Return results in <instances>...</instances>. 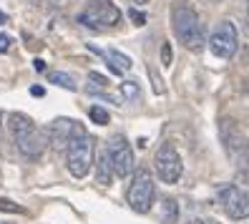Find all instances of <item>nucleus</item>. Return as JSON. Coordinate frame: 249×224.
Returning <instances> with one entry per match:
<instances>
[{"label":"nucleus","mask_w":249,"mask_h":224,"mask_svg":"<svg viewBox=\"0 0 249 224\" xmlns=\"http://www.w3.org/2000/svg\"><path fill=\"white\" fill-rule=\"evenodd\" d=\"M10 133L13 141H16L18 151L25 159H40L46 151V131L38 129L33 124V118H28L25 113H10Z\"/></svg>","instance_id":"obj_1"},{"label":"nucleus","mask_w":249,"mask_h":224,"mask_svg":"<svg viewBox=\"0 0 249 224\" xmlns=\"http://www.w3.org/2000/svg\"><path fill=\"white\" fill-rule=\"evenodd\" d=\"M66 164L76 179H83L93 167V139L81 124H73V131L66 141Z\"/></svg>","instance_id":"obj_2"},{"label":"nucleus","mask_w":249,"mask_h":224,"mask_svg":"<svg viewBox=\"0 0 249 224\" xmlns=\"http://www.w3.org/2000/svg\"><path fill=\"white\" fill-rule=\"evenodd\" d=\"M174 33H177L181 46L189 51H201L207 46V40H204V23L192 8H179L174 13Z\"/></svg>","instance_id":"obj_3"},{"label":"nucleus","mask_w":249,"mask_h":224,"mask_svg":"<svg viewBox=\"0 0 249 224\" xmlns=\"http://www.w3.org/2000/svg\"><path fill=\"white\" fill-rule=\"evenodd\" d=\"M78 23H83L86 28H93V31H106V28L121 23V10L111 0H89V5L78 16Z\"/></svg>","instance_id":"obj_4"},{"label":"nucleus","mask_w":249,"mask_h":224,"mask_svg":"<svg viewBox=\"0 0 249 224\" xmlns=\"http://www.w3.org/2000/svg\"><path fill=\"white\" fill-rule=\"evenodd\" d=\"M106 156H108V164L113 169V176L119 179H126L134 174V149L126 141V136H111L108 139V146H106Z\"/></svg>","instance_id":"obj_5"},{"label":"nucleus","mask_w":249,"mask_h":224,"mask_svg":"<svg viewBox=\"0 0 249 224\" xmlns=\"http://www.w3.org/2000/svg\"><path fill=\"white\" fill-rule=\"evenodd\" d=\"M154 169L164 184H177L184 174V161L174 144H161L154 156Z\"/></svg>","instance_id":"obj_6"},{"label":"nucleus","mask_w":249,"mask_h":224,"mask_svg":"<svg viewBox=\"0 0 249 224\" xmlns=\"http://www.w3.org/2000/svg\"><path fill=\"white\" fill-rule=\"evenodd\" d=\"M154 197H156V184H154V176L151 171L146 169H139V174L134 176V184L128 189V204L134 212L139 214H146L154 204Z\"/></svg>","instance_id":"obj_7"},{"label":"nucleus","mask_w":249,"mask_h":224,"mask_svg":"<svg viewBox=\"0 0 249 224\" xmlns=\"http://www.w3.org/2000/svg\"><path fill=\"white\" fill-rule=\"evenodd\" d=\"M207 43H209V51H212L216 58L229 61V58L237 53V48H239V36H237V28H234V23H231V20L219 23Z\"/></svg>","instance_id":"obj_8"},{"label":"nucleus","mask_w":249,"mask_h":224,"mask_svg":"<svg viewBox=\"0 0 249 224\" xmlns=\"http://www.w3.org/2000/svg\"><path fill=\"white\" fill-rule=\"evenodd\" d=\"M219 202H222L224 212L229 219L234 222H244L249 217V199H247V191L234 187V184H224L219 189Z\"/></svg>","instance_id":"obj_9"},{"label":"nucleus","mask_w":249,"mask_h":224,"mask_svg":"<svg viewBox=\"0 0 249 224\" xmlns=\"http://www.w3.org/2000/svg\"><path fill=\"white\" fill-rule=\"evenodd\" d=\"M219 133H222V141H224V149L231 161H244V154H247V139L244 133L239 131V126L231 121V118H224L219 124Z\"/></svg>","instance_id":"obj_10"},{"label":"nucleus","mask_w":249,"mask_h":224,"mask_svg":"<svg viewBox=\"0 0 249 224\" xmlns=\"http://www.w3.org/2000/svg\"><path fill=\"white\" fill-rule=\"evenodd\" d=\"M73 131V121L71 118H55V121L46 129V141L53 149H66V141Z\"/></svg>","instance_id":"obj_11"},{"label":"nucleus","mask_w":249,"mask_h":224,"mask_svg":"<svg viewBox=\"0 0 249 224\" xmlns=\"http://www.w3.org/2000/svg\"><path fill=\"white\" fill-rule=\"evenodd\" d=\"M91 51H96L101 58H106V63H108L116 73H126V71H131V66H134L126 53H119V51H101V48H93V46H91Z\"/></svg>","instance_id":"obj_12"},{"label":"nucleus","mask_w":249,"mask_h":224,"mask_svg":"<svg viewBox=\"0 0 249 224\" xmlns=\"http://www.w3.org/2000/svg\"><path fill=\"white\" fill-rule=\"evenodd\" d=\"M96 179H98V184H104V187H108V184L113 182V169H111V164H108L106 151L98 154V161H96Z\"/></svg>","instance_id":"obj_13"},{"label":"nucleus","mask_w":249,"mask_h":224,"mask_svg":"<svg viewBox=\"0 0 249 224\" xmlns=\"http://www.w3.org/2000/svg\"><path fill=\"white\" fill-rule=\"evenodd\" d=\"M161 222L164 224H177L179 222V204L177 199H164L161 202Z\"/></svg>","instance_id":"obj_14"},{"label":"nucleus","mask_w":249,"mask_h":224,"mask_svg":"<svg viewBox=\"0 0 249 224\" xmlns=\"http://www.w3.org/2000/svg\"><path fill=\"white\" fill-rule=\"evenodd\" d=\"M48 81L55 83V86H61V88H68V91H76V78H73L71 73L55 71V73H51V76H48Z\"/></svg>","instance_id":"obj_15"},{"label":"nucleus","mask_w":249,"mask_h":224,"mask_svg":"<svg viewBox=\"0 0 249 224\" xmlns=\"http://www.w3.org/2000/svg\"><path fill=\"white\" fill-rule=\"evenodd\" d=\"M119 91H121V96H124L126 101H139V98H141V88H139L136 81H124V83L119 86Z\"/></svg>","instance_id":"obj_16"},{"label":"nucleus","mask_w":249,"mask_h":224,"mask_svg":"<svg viewBox=\"0 0 249 224\" xmlns=\"http://www.w3.org/2000/svg\"><path fill=\"white\" fill-rule=\"evenodd\" d=\"M89 116H91V121H93V124H98V126H106V124L111 121L108 111H106V109H101V106H93V109L89 111Z\"/></svg>","instance_id":"obj_17"},{"label":"nucleus","mask_w":249,"mask_h":224,"mask_svg":"<svg viewBox=\"0 0 249 224\" xmlns=\"http://www.w3.org/2000/svg\"><path fill=\"white\" fill-rule=\"evenodd\" d=\"M89 81H91V86H98V88H106L108 86V78L104 76V73H98V71H91L89 73Z\"/></svg>","instance_id":"obj_18"},{"label":"nucleus","mask_w":249,"mask_h":224,"mask_svg":"<svg viewBox=\"0 0 249 224\" xmlns=\"http://www.w3.org/2000/svg\"><path fill=\"white\" fill-rule=\"evenodd\" d=\"M0 212H10V214H20L23 209L18 204H13L10 199H0Z\"/></svg>","instance_id":"obj_19"},{"label":"nucleus","mask_w":249,"mask_h":224,"mask_svg":"<svg viewBox=\"0 0 249 224\" xmlns=\"http://www.w3.org/2000/svg\"><path fill=\"white\" fill-rule=\"evenodd\" d=\"M128 18L134 20V25H146V13H141V10H136V8L128 10Z\"/></svg>","instance_id":"obj_20"},{"label":"nucleus","mask_w":249,"mask_h":224,"mask_svg":"<svg viewBox=\"0 0 249 224\" xmlns=\"http://www.w3.org/2000/svg\"><path fill=\"white\" fill-rule=\"evenodd\" d=\"M171 58H174L171 46H169V43H164V46H161V63H164V66H171Z\"/></svg>","instance_id":"obj_21"},{"label":"nucleus","mask_w":249,"mask_h":224,"mask_svg":"<svg viewBox=\"0 0 249 224\" xmlns=\"http://www.w3.org/2000/svg\"><path fill=\"white\" fill-rule=\"evenodd\" d=\"M10 46H13V38L8 33H0V53H8Z\"/></svg>","instance_id":"obj_22"},{"label":"nucleus","mask_w":249,"mask_h":224,"mask_svg":"<svg viewBox=\"0 0 249 224\" xmlns=\"http://www.w3.org/2000/svg\"><path fill=\"white\" fill-rule=\"evenodd\" d=\"M31 96L43 98V96H46V88H43V86H33V88H31Z\"/></svg>","instance_id":"obj_23"},{"label":"nucleus","mask_w":249,"mask_h":224,"mask_svg":"<svg viewBox=\"0 0 249 224\" xmlns=\"http://www.w3.org/2000/svg\"><path fill=\"white\" fill-rule=\"evenodd\" d=\"M186 224H216V222H212V219H207V217H194L192 222H186Z\"/></svg>","instance_id":"obj_24"},{"label":"nucleus","mask_w":249,"mask_h":224,"mask_svg":"<svg viewBox=\"0 0 249 224\" xmlns=\"http://www.w3.org/2000/svg\"><path fill=\"white\" fill-rule=\"evenodd\" d=\"M36 71H46V61H40V58H36Z\"/></svg>","instance_id":"obj_25"},{"label":"nucleus","mask_w":249,"mask_h":224,"mask_svg":"<svg viewBox=\"0 0 249 224\" xmlns=\"http://www.w3.org/2000/svg\"><path fill=\"white\" fill-rule=\"evenodd\" d=\"M5 23H8V16H5L3 10H0V25H5Z\"/></svg>","instance_id":"obj_26"},{"label":"nucleus","mask_w":249,"mask_h":224,"mask_svg":"<svg viewBox=\"0 0 249 224\" xmlns=\"http://www.w3.org/2000/svg\"><path fill=\"white\" fill-rule=\"evenodd\" d=\"M134 3H139V5H143V3H149V0H134Z\"/></svg>","instance_id":"obj_27"},{"label":"nucleus","mask_w":249,"mask_h":224,"mask_svg":"<svg viewBox=\"0 0 249 224\" xmlns=\"http://www.w3.org/2000/svg\"><path fill=\"white\" fill-rule=\"evenodd\" d=\"M209 3H222V0H209Z\"/></svg>","instance_id":"obj_28"},{"label":"nucleus","mask_w":249,"mask_h":224,"mask_svg":"<svg viewBox=\"0 0 249 224\" xmlns=\"http://www.w3.org/2000/svg\"><path fill=\"white\" fill-rule=\"evenodd\" d=\"M0 224H10V222H0Z\"/></svg>","instance_id":"obj_29"},{"label":"nucleus","mask_w":249,"mask_h":224,"mask_svg":"<svg viewBox=\"0 0 249 224\" xmlns=\"http://www.w3.org/2000/svg\"><path fill=\"white\" fill-rule=\"evenodd\" d=\"M51 3H58V0H51Z\"/></svg>","instance_id":"obj_30"}]
</instances>
